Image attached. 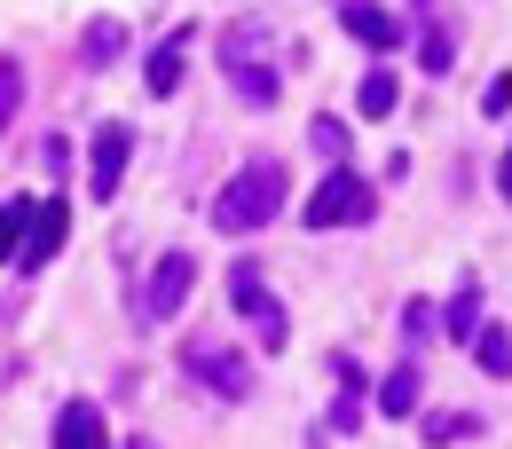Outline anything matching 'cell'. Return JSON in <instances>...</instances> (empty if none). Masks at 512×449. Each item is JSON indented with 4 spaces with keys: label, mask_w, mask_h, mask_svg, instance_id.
<instances>
[{
    "label": "cell",
    "mask_w": 512,
    "mask_h": 449,
    "mask_svg": "<svg viewBox=\"0 0 512 449\" xmlns=\"http://www.w3.org/2000/svg\"><path fill=\"white\" fill-rule=\"evenodd\" d=\"M284 166L276 158H253V166H237L221 197H213V229H229V237H245V229H268L276 213H284Z\"/></svg>",
    "instance_id": "6da1fadb"
},
{
    "label": "cell",
    "mask_w": 512,
    "mask_h": 449,
    "mask_svg": "<svg viewBox=\"0 0 512 449\" xmlns=\"http://www.w3.org/2000/svg\"><path fill=\"white\" fill-rule=\"evenodd\" d=\"M229 308L253 323V347H260V355H284L292 323H284V308H276V292H268V276H260L253 260H237V268H229Z\"/></svg>",
    "instance_id": "7a4b0ae2"
},
{
    "label": "cell",
    "mask_w": 512,
    "mask_h": 449,
    "mask_svg": "<svg viewBox=\"0 0 512 449\" xmlns=\"http://www.w3.org/2000/svg\"><path fill=\"white\" fill-rule=\"evenodd\" d=\"M260 40H268V32L237 16V24L221 32V71H229V87H237L253 111H268V103H276V71H268V56H260Z\"/></svg>",
    "instance_id": "3957f363"
},
{
    "label": "cell",
    "mask_w": 512,
    "mask_h": 449,
    "mask_svg": "<svg viewBox=\"0 0 512 449\" xmlns=\"http://www.w3.org/2000/svg\"><path fill=\"white\" fill-rule=\"evenodd\" d=\"M371 182L355 174V166H331L316 190H308V229H347V221H371Z\"/></svg>",
    "instance_id": "277c9868"
},
{
    "label": "cell",
    "mask_w": 512,
    "mask_h": 449,
    "mask_svg": "<svg viewBox=\"0 0 512 449\" xmlns=\"http://www.w3.org/2000/svg\"><path fill=\"white\" fill-rule=\"evenodd\" d=\"M182 371H190V379H205L221 402H245V394H253L245 355H237V347H221V339H190V347H182Z\"/></svg>",
    "instance_id": "5b68a950"
},
{
    "label": "cell",
    "mask_w": 512,
    "mask_h": 449,
    "mask_svg": "<svg viewBox=\"0 0 512 449\" xmlns=\"http://www.w3.org/2000/svg\"><path fill=\"white\" fill-rule=\"evenodd\" d=\"M127 158H134V134L119 127V119H103L95 127V142H87V197H119V182H127Z\"/></svg>",
    "instance_id": "8992f818"
},
{
    "label": "cell",
    "mask_w": 512,
    "mask_h": 449,
    "mask_svg": "<svg viewBox=\"0 0 512 449\" xmlns=\"http://www.w3.org/2000/svg\"><path fill=\"white\" fill-rule=\"evenodd\" d=\"M190 284H197V260H190V253H166L158 268H150V292H142V323H166V316H182Z\"/></svg>",
    "instance_id": "52a82bcc"
},
{
    "label": "cell",
    "mask_w": 512,
    "mask_h": 449,
    "mask_svg": "<svg viewBox=\"0 0 512 449\" xmlns=\"http://www.w3.org/2000/svg\"><path fill=\"white\" fill-rule=\"evenodd\" d=\"M64 237H71V205L64 197L32 205V229H24V245H16V268H48V260L64 253Z\"/></svg>",
    "instance_id": "ba28073f"
},
{
    "label": "cell",
    "mask_w": 512,
    "mask_h": 449,
    "mask_svg": "<svg viewBox=\"0 0 512 449\" xmlns=\"http://www.w3.org/2000/svg\"><path fill=\"white\" fill-rule=\"evenodd\" d=\"M48 449H111L103 410H95V402H64V410H56V442H48Z\"/></svg>",
    "instance_id": "9c48e42d"
},
{
    "label": "cell",
    "mask_w": 512,
    "mask_h": 449,
    "mask_svg": "<svg viewBox=\"0 0 512 449\" xmlns=\"http://www.w3.org/2000/svg\"><path fill=\"white\" fill-rule=\"evenodd\" d=\"M339 16H347V32L371 48V56H386L394 40H402V24H394V8H379V0H339Z\"/></svg>",
    "instance_id": "30bf717a"
},
{
    "label": "cell",
    "mask_w": 512,
    "mask_h": 449,
    "mask_svg": "<svg viewBox=\"0 0 512 449\" xmlns=\"http://www.w3.org/2000/svg\"><path fill=\"white\" fill-rule=\"evenodd\" d=\"M119 48H127V24H119V16H95V24H87V40H79V64L103 71Z\"/></svg>",
    "instance_id": "8fae6325"
},
{
    "label": "cell",
    "mask_w": 512,
    "mask_h": 449,
    "mask_svg": "<svg viewBox=\"0 0 512 449\" xmlns=\"http://www.w3.org/2000/svg\"><path fill=\"white\" fill-rule=\"evenodd\" d=\"M355 111H363V119H394V111H402V87H394V71H363V87H355Z\"/></svg>",
    "instance_id": "7c38bea8"
},
{
    "label": "cell",
    "mask_w": 512,
    "mask_h": 449,
    "mask_svg": "<svg viewBox=\"0 0 512 449\" xmlns=\"http://www.w3.org/2000/svg\"><path fill=\"white\" fill-rule=\"evenodd\" d=\"M473 363H481L489 379H512V331H505V323H489V331H473Z\"/></svg>",
    "instance_id": "4fadbf2b"
},
{
    "label": "cell",
    "mask_w": 512,
    "mask_h": 449,
    "mask_svg": "<svg viewBox=\"0 0 512 449\" xmlns=\"http://www.w3.org/2000/svg\"><path fill=\"white\" fill-rule=\"evenodd\" d=\"M174 87H182V32H174V40H158V48H150V95H158V103H166V95H174Z\"/></svg>",
    "instance_id": "5bb4252c"
},
{
    "label": "cell",
    "mask_w": 512,
    "mask_h": 449,
    "mask_svg": "<svg viewBox=\"0 0 512 449\" xmlns=\"http://www.w3.org/2000/svg\"><path fill=\"white\" fill-rule=\"evenodd\" d=\"M379 410L386 418H418V363H402V371L379 386Z\"/></svg>",
    "instance_id": "9a60e30c"
},
{
    "label": "cell",
    "mask_w": 512,
    "mask_h": 449,
    "mask_svg": "<svg viewBox=\"0 0 512 449\" xmlns=\"http://www.w3.org/2000/svg\"><path fill=\"white\" fill-rule=\"evenodd\" d=\"M339 386H347V394H339L331 426H339V434H355V426H363V371H355V363H339Z\"/></svg>",
    "instance_id": "2e32d148"
},
{
    "label": "cell",
    "mask_w": 512,
    "mask_h": 449,
    "mask_svg": "<svg viewBox=\"0 0 512 449\" xmlns=\"http://www.w3.org/2000/svg\"><path fill=\"white\" fill-rule=\"evenodd\" d=\"M24 229H32V205H24V197H8V205H0V260H16Z\"/></svg>",
    "instance_id": "e0dca14e"
},
{
    "label": "cell",
    "mask_w": 512,
    "mask_h": 449,
    "mask_svg": "<svg viewBox=\"0 0 512 449\" xmlns=\"http://www.w3.org/2000/svg\"><path fill=\"white\" fill-rule=\"evenodd\" d=\"M449 331H457V339L481 331V284H457V300H449Z\"/></svg>",
    "instance_id": "ac0fdd59"
},
{
    "label": "cell",
    "mask_w": 512,
    "mask_h": 449,
    "mask_svg": "<svg viewBox=\"0 0 512 449\" xmlns=\"http://www.w3.org/2000/svg\"><path fill=\"white\" fill-rule=\"evenodd\" d=\"M16 111H24V64L8 56L0 64V127H16Z\"/></svg>",
    "instance_id": "d6986e66"
},
{
    "label": "cell",
    "mask_w": 512,
    "mask_h": 449,
    "mask_svg": "<svg viewBox=\"0 0 512 449\" xmlns=\"http://www.w3.org/2000/svg\"><path fill=\"white\" fill-rule=\"evenodd\" d=\"M308 142H316L331 166H347V127H339V119H308Z\"/></svg>",
    "instance_id": "ffe728a7"
},
{
    "label": "cell",
    "mask_w": 512,
    "mask_h": 449,
    "mask_svg": "<svg viewBox=\"0 0 512 449\" xmlns=\"http://www.w3.org/2000/svg\"><path fill=\"white\" fill-rule=\"evenodd\" d=\"M465 434H473V418H465V410H442V418H426V442L442 449V442H465Z\"/></svg>",
    "instance_id": "44dd1931"
},
{
    "label": "cell",
    "mask_w": 512,
    "mask_h": 449,
    "mask_svg": "<svg viewBox=\"0 0 512 449\" xmlns=\"http://www.w3.org/2000/svg\"><path fill=\"white\" fill-rule=\"evenodd\" d=\"M418 64H426V79H442V71L457 64V48H449L442 32H426V40H418Z\"/></svg>",
    "instance_id": "7402d4cb"
},
{
    "label": "cell",
    "mask_w": 512,
    "mask_h": 449,
    "mask_svg": "<svg viewBox=\"0 0 512 449\" xmlns=\"http://www.w3.org/2000/svg\"><path fill=\"white\" fill-rule=\"evenodd\" d=\"M481 111H489V119H497V111H512V71H497V79L481 87Z\"/></svg>",
    "instance_id": "603a6c76"
},
{
    "label": "cell",
    "mask_w": 512,
    "mask_h": 449,
    "mask_svg": "<svg viewBox=\"0 0 512 449\" xmlns=\"http://www.w3.org/2000/svg\"><path fill=\"white\" fill-rule=\"evenodd\" d=\"M497 190L512 197V150H505V158H497Z\"/></svg>",
    "instance_id": "cb8c5ba5"
}]
</instances>
